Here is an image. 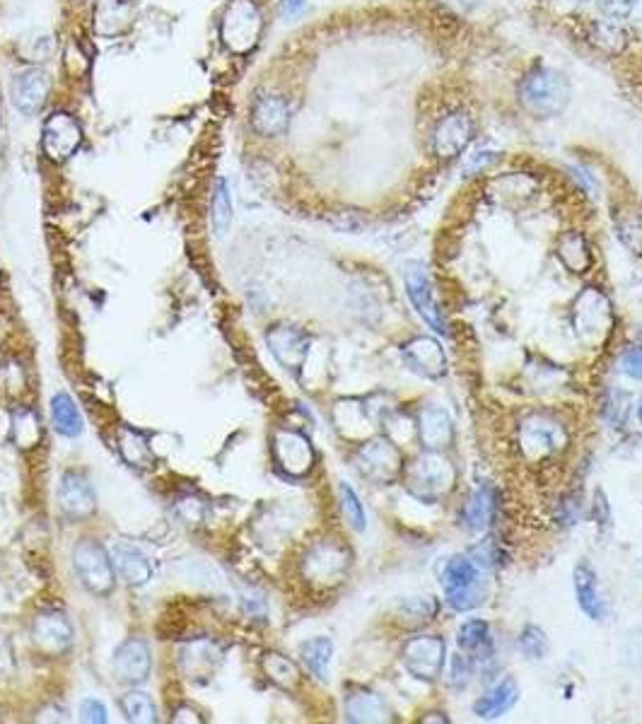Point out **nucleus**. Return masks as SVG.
Returning a JSON list of instances; mask_svg holds the SVG:
<instances>
[{"mask_svg":"<svg viewBox=\"0 0 642 724\" xmlns=\"http://www.w3.org/2000/svg\"><path fill=\"white\" fill-rule=\"evenodd\" d=\"M519 99L529 114L551 119L563 114L570 104V83L558 70L534 68L519 83Z\"/></svg>","mask_w":642,"mask_h":724,"instance_id":"nucleus-1","label":"nucleus"},{"mask_svg":"<svg viewBox=\"0 0 642 724\" xmlns=\"http://www.w3.org/2000/svg\"><path fill=\"white\" fill-rule=\"evenodd\" d=\"M454 478H457V471H454L452 461L433 452V449H428V452L420 454V457L413 459V464L408 466L406 488L411 490V495H416L418 500L433 502L454 488Z\"/></svg>","mask_w":642,"mask_h":724,"instance_id":"nucleus-2","label":"nucleus"},{"mask_svg":"<svg viewBox=\"0 0 642 724\" xmlns=\"http://www.w3.org/2000/svg\"><path fill=\"white\" fill-rule=\"evenodd\" d=\"M447 601L457 611L476 609L486 597V582H483L478 565L466 556H454L447 560L445 575H442Z\"/></svg>","mask_w":642,"mask_h":724,"instance_id":"nucleus-3","label":"nucleus"},{"mask_svg":"<svg viewBox=\"0 0 642 724\" xmlns=\"http://www.w3.org/2000/svg\"><path fill=\"white\" fill-rule=\"evenodd\" d=\"M573 324L577 336L587 343V346H601L611 334L614 326V314H611V305L597 288H587L585 293L575 300L573 305Z\"/></svg>","mask_w":642,"mask_h":724,"instance_id":"nucleus-4","label":"nucleus"},{"mask_svg":"<svg viewBox=\"0 0 642 724\" xmlns=\"http://www.w3.org/2000/svg\"><path fill=\"white\" fill-rule=\"evenodd\" d=\"M565 442H568V435H565L563 425L544 416V413L527 416V420L519 425V449H522L524 457L536 461V464L558 454L565 447Z\"/></svg>","mask_w":642,"mask_h":724,"instance_id":"nucleus-5","label":"nucleus"},{"mask_svg":"<svg viewBox=\"0 0 642 724\" xmlns=\"http://www.w3.org/2000/svg\"><path fill=\"white\" fill-rule=\"evenodd\" d=\"M73 565L80 582L92 594H109L114 587V563L97 541H80L75 546Z\"/></svg>","mask_w":642,"mask_h":724,"instance_id":"nucleus-6","label":"nucleus"},{"mask_svg":"<svg viewBox=\"0 0 642 724\" xmlns=\"http://www.w3.org/2000/svg\"><path fill=\"white\" fill-rule=\"evenodd\" d=\"M348 563L350 556L346 548L338 546L336 541H321L307 553L302 570H305V577L314 585L331 587L343 580V575L348 572Z\"/></svg>","mask_w":642,"mask_h":724,"instance_id":"nucleus-7","label":"nucleus"},{"mask_svg":"<svg viewBox=\"0 0 642 724\" xmlns=\"http://www.w3.org/2000/svg\"><path fill=\"white\" fill-rule=\"evenodd\" d=\"M355 459H358L360 474L379 483V486H387V483L394 481L401 474V466H404L399 447H396V442L389 440L365 442L358 449V457Z\"/></svg>","mask_w":642,"mask_h":724,"instance_id":"nucleus-8","label":"nucleus"},{"mask_svg":"<svg viewBox=\"0 0 642 724\" xmlns=\"http://www.w3.org/2000/svg\"><path fill=\"white\" fill-rule=\"evenodd\" d=\"M476 133V124L466 112L442 116L433 128V150L440 160H452L469 148Z\"/></svg>","mask_w":642,"mask_h":724,"instance_id":"nucleus-9","label":"nucleus"},{"mask_svg":"<svg viewBox=\"0 0 642 724\" xmlns=\"http://www.w3.org/2000/svg\"><path fill=\"white\" fill-rule=\"evenodd\" d=\"M261 32V15L252 0H235L223 22V39L235 51L252 49Z\"/></svg>","mask_w":642,"mask_h":724,"instance_id":"nucleus-10","label":"nucleus"},{"mask_svg":"<svg viewBox=\"0 0 642 724\" xmlns=\"http://www.w3.org/2000/svg\"><path fill=\"white\" fill-rule=\"evenodd\" d=\"M404 664L420 681H435L445 667V642L435 635H420L404 647Z\"/></svg>","mask_w":642,"mask_h":724,"instance_id":"nucleus-11","label":"nucleus"},{"mask_svg":"<svg viewBox=\"0 0 642 724\" xmlns=\"http://www.w3.org/2000/svg\"><path fill=\"white\" fill-rule=\"evenodd\" d=\"M273 457L285 474L305 476L314 464V449L300 432L278 430L273 437Z\"/></svg>","mask_w":642,"mask_h":724,"instance_id":"nucleus-12","label":"nucleus"},{"mask_svg":"<svg viewBox=\"0 0 642 724\" xmlns=\"http://www.w3.org/2000/svg\"><path fill=\"white\" fill-rule=\"evenodd\" d=\"M406 293L408 300L413 302V307L418 309L420 317L428 321L437 334H447L445 319H442L433 295V283H430L428 273H425V268L420 264H413L406 271Z\"/></svg>","mask_w":642,"mask_h":724,"instance_id":"nucleus-13","label":"nucleus"},{"mask_svg":"<svg viewBox=\"0 0 642 724\" xmlns=\"http://www.w3.org/2000/svg\"><path fill=\"white\" fill-rule=\"evenodd\" d=\"M268 348L276 355V360L288 370H300L309 353V336L297 326L280 324L273 326L266 334Z\"/></svg>","mask_w":642,"mask_h":724,"instance_id":"nucleus-14","label":"nucleus"},{"mask_svg":"<svg viewBox=\"0 0 642 724\" xmlns=\"http://www.w3.org/2000/svg\"><path fill=\"white\" fill-rule=\"evenodd\" d=\"M112 667L116 679L121 683H128V686H138L150 676V667H153V659H150V647L145 645L143 640L131 638L126 640L119 650L114 652Z\"/></svg>","mask_w":642,"mask_h":724,"instance_id":"nucleus-15","label":"nucleus"},{"mask_svg":"<svg viewBox=\"0 0 642 724\" xmlns=\"http://www.w3.org/2000/svg\"><path fill=\"white\" fill-rule=\"evenodd\" d=\"M83 133L78 121L68 114H54L44 124V150L51 160L63 162L78 150Z\"/></svg>","mask_w":642,"mask_h":724,"instance_id":"nucleus-16","label":"nucleus"},{"mask_svg":"<svg viewBox=\"0 0 642 724\" xmlns=\"http://www.w3.org/2000/svg\"><path fill=\"white\" fill-rule=\"evenodd\" d=\"M34 645L46 655H61L73 642V628L61 613H42L32 628Z\"/></svg>","mask_w":642,"mask_h":724,"instance_id":"nucleus-17","label":"nucleus"},{"mask_svg":"<svg viewBox=\"0 0 642 724\" xmlns=\"http://www.w3.org/2000/svg\"><path fill=\"white\" fill-rule=\"evenodd\" d=\"M406 362L411 365L413 372L423 377H442L445 375V350L440 348V343L430 336L413 338L411 343L404 348Z\"/></svg>","mask_w":642,"mask_h":724,"instance_id":"nucleus-18","label":"nucleus"},{"mask_svg":"<svg viewBox=\"0 0 642 724\" xmlns=\"http://www.w3.org/2000/svg\"><path fill=\"white\" fill-rule=\"evenodd\" d=\"M51 80L44 70H25L13 83V102L22 114H37L49 97Z\"/></svg>","mask_w":642,"mask_h":724,"instance_id":"nucleus-19","label":"nucleus"},{"mask_svg":"<svg viewBox=\"0 0 642 724\" xmlns=\"http://www.w3.org/2000/svg\"><path fill=\"white\" fill-rule=\"evenodd\" d=\"M112 563L121 575V580L128 582L131 587H143L153 577V565L133 543H116L112 548Z\"/></svg>","mask_w":642,"mask_h":724,"instance_id":"nucleus-20","label":"nucleus"},{"mask_svg":"<svg viewBox=\"0 0 642 724\" xmlns=\"http://www.w3.org/2000/svg\"><path fill=\"white\" fill-rule=\"evenodd\" d=\"M58 500L70 517H87L95 512V493H92L90 481L85 476L73 474V471L61 478Z\"/></svg>","mask_w":642,"mask_h":724,"instance_id":"nucleus-21","label":"nucleus"},{"mask_svg":"<svg viewBox=\"0 0 642 724\" xmlns=\"http://www.w3.org/2000/svg\"><path fill=\"white\" fill-rule=\"evenodd\" d=\"M254 128L261 136H280L290 124V107L283 97L266 95L259 97L252 112Z\"/></svg>","mask_w":642,"mask_h":724,"instance_id":"nucleus-22","label":"nucleus"},{"mask_svg":"<svg viewBox=\"0 0 642 724\" xmlns=\"http://www.w3.org/2000/svg\"><path fill=\"white\" fill-rule=\"evenodd\" d=\"M418 432L425 447L440 452V449H445L452 442V418L440 406L423 408L418 418Z\"/></svg>","mask_w":642,"mask_h":724,"instance_id":"nucleus-23","label":"nucleus"},{"mask_svg":"<svg viewBox=\"0 0 642 724\" xmlns=\"http://www.w3.org/2000/svg\"><path fill=\"white\" fill-rule=\"evenodd\" d=\"M575 592L577 601H580V609L585 611L589 618H594V621H604L606 599L604 594L599 592V580L589 563H580L575 568Z\"/></svg>","mask_w":642,"mask_h":724,"instance_id":"nucleus-24","label":"nucleus"},{"mask_svg":"<svg viewBox=\"0 0 642 724\" xmlns=\"http://www.w3.org/2000/svg\"><path fill=\"white\" fill-rule=\"evenodd\" d=\"M517 698H519V688L515 679H505L495 688H490L486 696L476 700L474 712L481 717V720H493V717H500L503 712L510 710L512 705L517 703Z\"/></svg>","mask_w":642,"mask_h":724,"instance_id":"nucleus-25","label":"nucleus"},{"mask_svg":"<svg viewBox=\"0 0 642 724\" xmlns=\"http://www.w3.org/2000/svg\"><path fill=\"white\" fill-rule=\"evenodd\" d=\"M346 715L350 722H387L389 708L377 693L355 691L346 700Z\"/></svg>","mask_w":642,"mask_h":724,"instance_id":"nucleus-26","label":"nucleus"},{"mask_svg":"<svg viewBox=\"0 0 642 724\" xmlns=\"http://www.w3.org/2000/svg\"><path fill=\"white\" fill-rule=\"evenodd\" d=\"M558 259L570 273H587L592 266V251L580 232H565L558 242Z\"/></svg>","mask_w":642,"mask_h":724,"instance_id":"nucleus-27","label":"nucleus"},{"mask_svg":"<svg viewBox=\"0 0 642 724\" xmlns=\"http://www.w3.org/2000/svg\"><path fill=\"white\" fill-rule=\"evenodd\" d=\"M495 507H498V495L493 488L483 486L471 495L464 507V524L469 529H486L495 517Z\"/></svg>","mask_w":642,"mask_h":724,"instance_id":"nucleus-28","label":"nucleus"},{"mask_svg":"<svg viewBox=\"0 0 642 724\" xmlns=\"http://www.w3.org/2000/svg\"><path fill=\"white\" fill-rule=\"evenodd\" d=\"M51 418H54V428L61 435L78 437L83 432V416H80L75 401L68 394H63V391L51 399Z\"/></svg>","mask_w":642,"mask_h":724,"instance_id":"nucleus-29","label":"nucleus"},{"mask_svg":"<svg viewBox=\"0 0 642 724\" xmlns=\"http://www.w3.org/2000/svg\"><path fill=\"white\" fill-rule=\"evenodd\" d=\"M589 42L606 54H621L628 44V32L618 20H599L589 29Z\"/></svg>","mask_w":642,"mask_h":724,"instance_id":"nucleus-30","label":"nucleus"},{"mask_svg":"<svg viewBox=\"0 0 642 724\" xmlns=\"http://www.w3.org/2000/svg\"><path fill=\"white\" fill-rule=\"evenodd\" d=\"M331 655H334V645H331L329 638H312L305 642L300 650L302 662L309 669V674L317 676L319 681L329 679V664Z\"/></svg>","mask_w":642,"mask_h":724,"instance_id":"nucleus-31","label":"nucleus"},{"mask_svg":"<svg viewBox=\"0 0 642 724\" xmlns=\"http://www.w3.org/2000/svg\"><path fill=\"white\" fill-rule=\"evenodd\" d=\"M119 449L128 464H133V466H148L150 461H153V449H150L145 435H140L138 430L121 428L119 430Z\"/></svg>","mask_w":642,"mask_h":724,"instance_id":"nucleus-32","label":"nucleus"},{"mask_svg":"<svg viewBox=\"0 0 642 724\" xmlns=\"http://www.w3.org/2000/svg\"><path fill=\"white\" fill-rule=\"evenodd\" d=\"M121 710H124L128 722H136V724L157 722L155 703L150 700L148 693H143V691L126 693L124 700H121Z\"/></svg>","mask_w":642,"mask_h":724,"instance_id":"nucleus-33","label":"nucleus"},{"mask_svg":"<svg viewBox=\"0 0 642 724\" xmlns=\"http://www.w3.org/2000/svg\"><path fill=\"white\" fill-rule=\"evenodd\" d=\"M264 669H266L268 679H271L273 683H278L280 688H293L297 679H300L295 664L290 662L288 657L276 655V652H271V655L264 657Z\"/></svg>","mask_w":642,"mask_h":724,"instance_id":"nucleus-34","label":"nucleus"},{"mask_svg":"<svg viewBox=\"0 0 642 724\" xmlns=\"http://www.w3.org/2000/svg\"><path fill=\"white\" fill-rule=\"evenodd\" d=\"M232 223V196L230 186H227L225 179H218V186H215L213 196V225L218 235H225L230 230Z\"/></svg>","mask_w":642,"mask_h":724,"instance_id":"nucleus-35","label":"nucleus"},{"mask_svg":"<svg viewBox=\"0 0 642 724\" xmlns=\"http://www.w3.org/2000/svg\"><path fill=\"white\" fill-rule=\"evenodd\" d=\"M490 645V628L486 621H469L459 628V647L464 652H481Z\"/></svg>","mask_w":642,"mask_h":724,"instance_id":"nucleus-36","label":"nucleus"},{"mask_svg":"<svg viewBox=\"0 0 642 724\" xmlns=\"http://www.w3.org/2000/svg\"><path fill=\"white\" fill-rule=\"evenodd\" d=\"M13 432H15V442L20 447H34L39 442V418L34 416L32 411L27 408H20L15 411L13 416Z\"/></svg>","mask_w":642,"mask_h":724,"instance_id":"nucleus-37","label":"nucleus"},{"mask_svg":"<svg viewBox=\"0 0 642 724\" xmlns=\"http://www.w3.org/2000/svg\"><path fill=\"white\" fill-rule=\"evenodd\" d=\"M618 237H621V242L626 244L628 249H633L635 254H642V213L633 210V213L621 215Z\"/></svg>","mask_w":642,"mask_h":724,"instance_id":"nucleus-38","label":"nucleus"},{"mask_svg":"<svg viewBox=\"0 0 642 724\" xmlns=\"http://www.w3.org/2000/svg\"><path fill=\"white\" fill-rule=\"evenodd\" d=\"M341 505H343V512H346L350 527L363 531L365 529L363 502H360L358 495H355V490L350 486H346V483L341 486Z\"/></svg>","mask_w":642,"mask_h":724,"instance_id":"nucleus-39","label":"nucleus"},{"mask_svg":"<svg viewBox=\"0 0 642 724\" xmlns=\"http://www.w3.org/2000/svg\"><path fill=\"white\" fill-rule=\"evenodd\" d=\"M469 558L474 560L478 568H483V570H493V568H498L500 563H503V553H500L498 543H495V541L478 543V546L471 548Z\"/></svg>","mask_w":642,"mask_h":724,"instance_id":"nucleus-40","label":"nucleus"},{"mask_svg":"<svg viewBox=\"0 0 642 724\" xmlns=\"http://www.w3.org/2000/svg\"><path fill=\"white\" fill-rule=\"evenodd\" d=\"M519 645H522V652L531 659H541L546 655V635L541 633V628L527 626L524 628L522 638H519Z\"/></svg>","mask_w":642,"mask_h":724,"instance_id":"nucleus-41","label":"nucleus"},{"mask_svg":"<svg viewBox=\"0 0 642 724\" xmlns=\"http://www.w3.org/2000/svg\"><path fill=\"white\" fill-rule=\"evenodd\" d=\"M80 720L87 724H104L109 720L107 708H104L99 700L87 698V700H83V705H80Z\"/></svg>","mask_w":642,"mask_h":724,"instance_id":"nucleus-42","label":"nucleus"},{"mask_svg":"<svg viewBox=\"0 0 642 724\" xmlns=\"http://www.w3.org/2000/svg\"><path fill=\"white\" fill-rule=\"evenodd\" d=\"M604 15H609L611 20H626V17L633 13V8L638 5V0H599Z\"/></svg>","mask_w":642,"mask_h":724,"instance_id":"nucleus-43","label":"nucleus"},{"mask_svg":"<svg viewBox=\"0 0 642 724\" xmlns=\"http://www.w3.org/2000/svg\"><path fill=\"white\" fill-rule=\"evenodd\" d=\"M621 370L626 372L628 377L640 379L642 382V348H633V350H628V353H623Z\"/></svg>","mask_w":642,"mask_h":724,"instance_id":"nucleus-44","label":"nucleus"},{"mask_svg":"<svg viewBox=\"0 0 642 724\" xmlns=\"http://www.w3.org/2000/svg\"><path fill=\"white\" fill-rule=\"evenodd\" d=\"M580 512H582L580 498H577V495H568V498L563 500V505H560L558 519L563 524H568V527H573L577 519H580Z\"/></svg>","mask_w":642,"mask_h":724,"instance_id":"nucleus-45","label":"nucleus"},{"mask_svg":"<svg viewBox=\"0 0 642 724\" xmlns=\"http://www.w3.org/2000/svg\"><path fill=\"white\" fill-rule=\"evenodd\" d=\"M495 160H498V153H493V150H478V153L466 160V172H483V169H488Z\"/></svg>","mask_w":642,"mask_h":724,"instance_id":"nucleus-46","label":"nucleus"},{"mask_svg":"<svg viewBox=\"0 0 642 724\" xmlns=\"http://www.w3.org/2000/svg\"><path fill=\"white\" fill-rule=\"evenodd\" d=\"M469 674H471V664L466 662L461 655L454 657L452 659V683L454 686H464V683L469 681Z\"/></svg>","mask_w":642,"mask_h":724,"instance_id":"nucleus-47","label":"nucleus"},{"mask_svg":"<svg viewBox=\"0 0 642 724\" xmlns=\"http://www.w3.org/2000/svg\"><path fill=\"white\" fill-rule=\"evenodd\" d=\"M10 671H13V652H10L8 640L0 635V679H3V676H8Z\"/></svg>","mask_w":642,"mask_h":724,"instance_id":"nucleus-48","label":"nucleus"},{"mask_svg":"<svg viewBox=\"0 0 642 724\" xmlns=\"http://www.w3.org/2000/svg\"><path fill=\"white\" fill-rule=\"evenodd\" d=\"M174 722H177V724H182V722H196V724H201V717H196L194 710L182 708V710L177 712V715H174Z\"/></svg>","mask_w":642,"mask_h":724,"instance_id":"nucleus-49","label":"nucleus"},{"mask_svg":"<svg viewBox=\"0 0 642 724\" xmlns=\"http://www.w3.org/2000/svg\"><path fill=\"white\" fill-rule=\"evenodd\" d=\"M280 3H283L285 15H297L302 10V5H305V0H280Z\"/></svg>","mask_w":642,"mask_h":724,"instance_id":"nucleus-50","label":"nucleus"},{"mask_svg":"<svg viewBox=\"0 0 642 724\" xmlns=\"http://www.w3.org/2000/svg\"><path fill=\"white\" fill-rule=\"evenodd\" d=\"M573 3H585V0H573Z\"/></svg>","mask_w":642,"mask_h":724,"instance_id":"nucleus-51","label":"nucleus"},{"mask_svg":"<svg viewBox=\"0 0 642 724\" xmlns=\"http://www.w3.org/2000/svg\"><path fill=\"white\" fill-rule=\"evenodd\" d=\"M640 423H642V408H640Z\"/></svg>","mask_w":642,"mask_h":724,"instance_id":"nucleus-52","label":"nucleus"}]
</instances>
